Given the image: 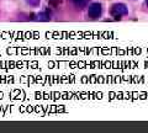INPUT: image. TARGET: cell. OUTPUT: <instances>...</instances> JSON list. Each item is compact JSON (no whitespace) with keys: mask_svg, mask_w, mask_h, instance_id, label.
I'll return each mask as SVG.
<instances>
[{"mask_svg":"<svg viewBox=\"0 0 148 133\" xmlns=\"http://www.w3.org/2000/svg\"><path fill=\"white\" fill-rule=\"evenodd\" d=\"M49 1H56V0H49Z\"/></svg>","mask_w":148,"mask_h":133,"instance_id":"cell-7","label":"cell"},{"mask_svg":"<svg viewBox=\"0 0 148 133\" xmlns=\"http://www.w3.org/2000/svg\"><path fill=\"white\" fill-rule=\"evenodd\" d=\"M38 19L41 21H48L49 20V14L47 11H45V12H41L40 15H38Z\"/></svg>","mask_w":148,"mask_h":133,"instance_id":"cell-3","label":"cell"},{"mask_svg":"<svg viewBox=\"0 0 148 133\" xmlns=\"http://www.w3.org/2000/svg\"><path fill=\"white\" fill-rule=\"evenodd\" d=\"M72 1L77 6H79V8H82V6H84L85 4H86V1L88 0H72Z\"/></svg>","mask_w":148,"mask_h":133,"instance_id":"cell-4","label":"cell"},{"mask_svg":"<svg viewBox=\"0 0 148 133\" xmlns=\"http://www.w3.org/2000/svg\"><path fill=\"white\" fill-rule=\"evenodd\" d=\"M101 14H103V6H101V4H99V3H92L89 5V8H88V15H89V17L92 20L100 17Z\"/></svg>","mask_w":148,"mask_h":133,"instance_id":"cell-2","label":"cell"},{"mask_svg":"<svg viewBox=\"0 0 148 133\" xmlns=\"http://www.w3.org/2000/svg\"><path fill=\"white\" fill-rule=\"evenodd\" d=\"M110 14H111V16L115 17L116 20H120L122 16H125V15H127L128 14V8L122 3H116V4H114V5L111 6Z\"/></svg>","mask_w":148,"mask_h":133,"instance_id":"cell-1","label":"cell"},{"mask_svg":"<svg viewBox=\"0 0 148 133\" xmlns=\"http://www.w3.org/2000/svg\"><path fill=\"white\" fill-rule=\"evenodd\" d=\"M146 4H147V6H148V0H146Z\"/></svg>","mask_w":148,"mask_h":133,"instance_id":"cell-6","label":"cell"},{"mask_svg":"<svg viewBox=\"0 0 148 133\" xmlns=\"http://www.w3.org/2000/svg\"><path fill=\"white\" fill-rule=\"evenodd\" d=\"M41 0H27V4H30L31 6H38Z\"/></svg>","mask_w":148,"mask_h":133,"instance_id":"cell-5","label":"cell"}]
</instances>
